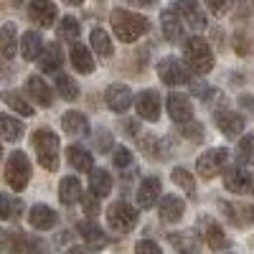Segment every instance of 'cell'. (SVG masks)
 <instances>
[{
	"label": "cell",
	"mask_w": 254,
	"mask_h": 254,
	"mask_svg": "<svg viewBox=\"0 0 254 254\" xmlns=\"http://www.w3.org/2000/svg\"><path fill=\"white\" fill-rule=\"evenodd\" d=\"M110 23H112V31L117 33V38L122 41V44H132V41L145 36L147 28H150V20H147L145 15L125 10V8H115L112 10Z\"/></svg>",
	"instance_id": "obj_1"
},
{
	"label": "cell",
	"mask_w": 254,
	"mask_h": 254,
	"mask_svg": "<svg viewBox=\"0 0 254 254\" xmlns=\"http://www.w3.org/2000/svg\"><path fill=\"white\" fill-rule=\"evenodd\" d=\"M33 147L38 153V163L46 171H56L59 168V135L51 127H38L33 132Z\"/></svg>",
	"instance_id": "obj_2"
},
{
	"label": "cell",
	"mask_w": 254,
	"mask_h": 254,
	"mask_svg": "<svg viewBox=\"0 0 254 254\" xmlns=\"http://www.w3.org/2000/svg\"><path fill=\"white\" fill-rule=\"evenodd\" d=\"M186 59L196 74H208L214 69V51H211V46L201 36H193L186 41Z\"/></svg>",
	"instance_id": "obj_3"
},
{
	"label": "cell",
	"mask_w": 254,
	"mask_h": 254,
	"mask_svg": "<svg viewBox=\"0 0 254 254\" xmlns=\"http://www.w3.org/2000/svg\"><path fill=\"white\" fill-rule=\"evenodd\" d=\"M28 181H31V163H28L26 153H20V150L10 153V158L5 163V183L20 193L28 186Z\"/></svg>",
	"instance_id": "obj_4"
},
{
	"label": "cell",
	"mask_w": 254,
	"mask_h": 254,
	"mask_svg": "<svg viewBox=\"0 0 254 254\" xmlns=\"http://www.w3.org/2000/svg\"><path fill=\"white\" fill-rule=\"evenodd\" d=\"M107 221L115 231H120V234H127V231H132L137 226V211L125 203V201H117L107 208Z\"/></svg>",
	"instance_id": "obj_5"
},
{
	"label": "cell",
	"mask_w": 254,
	"mask_h": 254,
	"mask_svg": "<svg viewBox=\"0 0 254 254\" xmlns=\"http://www.w3.org/2000/svg\"><path fill=\"white\" fill-rule=\"evenodd\" d=\"M226 160H229V153L224 150V147H211V150H206V153L198 158V163H196L198 176H203V178L219 176V173L224 171Z\"/></svg>",
	"instance_id": "obj_6"
},
{
	"label": "cell",
	"mask_w": 254,
	"mask_h": 254,
	"mask_svg": "<svg viewBox=\"0 0 254 254\" xmlns=\"http://www.w3.org/2000/svg\"><path fill=\"white\" fill-rule=\"evenodd\" d=\"M158 76L163 79V84H168V87H178V84H186L190 79V74L183 66L181 59H163L158 64Z\"/></svg>",
	"instance_id": "obj_7"
},
{
	"label": "cell",
	"mask_w": 254,
	"mask_h": 254,
	"mask_svg": "<svg viewBox=\"0 0 254 254\" xmlns=\"http://www.w3.org/2000/svg\"><path fill=\"white\" fill-rule=\"evenodd\" d=\"M28 18L41 28H51L56 23V5L51 0H33L28 5Z\"/></svg>",
	"instance_id": "obj_8"
},
{
	"label": "cell",
	"mask_w": 254,
	"mask_h": 254,
	"mask_svg": "<svg viewBox=\"0 0 254 254\" xmlns=\"http://www.w3.org/2000/svg\"><path fill=\"white\" fill-rule=\"evenodd\" d=\"M160 190H163V183L158 176H147L142 178L140 188H137V206L140 208H153L160 198Z\"/></svg>",
	"instance_id": "obj_9"
},
{
	"label": "cell",
	"mask_w": 254,
	"mask_h": 254,
	"mask_svg": "<svg viewBox=\"0 0 254 254\" xmlns=\"http://www.w3.org/2000/svg\"><path fill=\"white\" fill-rule=\"evenodd\" d=\"M104 102H107V107L112 112H125L132 104V92L127 84H112V87H107V92H104Z\"/></svg>",
	"instance_id": "obj_10"
},
{
	"label": "cell",
	"mask_w": 254,
	"mask_h": 254,
	"mask_svg": "<svg viewBox=\"0 0 254 254\" xmlns=\"http://www.w3.org/2000/svg\"><path fill=\"white\" fill-rule=\"evenodd\" d=\"M137 115L147 122H155L160 115V94L155 89H145L137 94Z\"/></svg>",
	"instance_id": "obj_11"
},
{
	"label": "cell",
	"mask_w": 254,
	"mask_h": 254,
	"mask_svg": "<svg viewBox=\"0 0 254 254\" xmlns=\"http://www.w3.org/2000/svg\"><path fill=\"white\" fill-rule=\"evenodd\" d=\"M56 211L51 208V206H46V203H36L33 208H31V214H28V224L33 226V229H38V231H49V229H54L56 226Z\"/></svg>",
	"instance_id": "obj_12"
},
{
	"label": "cell",
	"mask_w": 254,
	"mask_h": 254,
	"mask_svg": "<svg viewBox=\"0 0 254 254\" xmlns=\"http://www.w3.org/2000/svg\"><path fill=\"white\" fill-rule=\"evenodd\" d=\"M176 8L183 13L186 18V23L190 28H196V31H203L206 28V15L198 5V0H176Z\"/></svg>",
	"instance_id": "obj_13"
},
{
	"label": "cell",
	"mask_w": 254,
	"mask_h": 254,
	"mask_svg": "<svg viewBox=\"0 0 254 254\" xmlns=\"http://www.w3.org/2000/svg\"><path fill=\"white\" fill-rule=\"evenodd\" d=\"M224 186H226V190H231V193H244V190H252L254 176H249L242 165H237L224 176Z\"/></svg>",
	"instance_id": "obj_14"
},
{
	"label": "cell",
	"mask_w": 254,
	"mask_h": 254,
	"mask_svg": "<svg viewBox=\"0 0 254 254\" xmlns=\"http://www.w3.org/2000/svg\"><path fill=\"white\" fill-rule=\"evenodd\" d=\"M168 115L176 122H190V117H193V104H190V99L186 94L176 92L168 97Z\"/></svg>",
	"instance_id": "obj_15"
},
{
	"label": "cell",
	"mask_w": 254,
	"mask_h": 254,
	"mask_svg": "<svg viewBox=\"0 0 254 254\" xmlns=\"http://www.w3.org/2000/svg\"><path fill=\"white\" fill-rule=\"evenodd\" d=\"M26 92L31 94V99L36 104H41V107H51L54 104V94H51V87L41 79V76H31L26 81Z\"/></svg>",
	"instance_id": "obj_16"
},
{
	"label": "cell",
	"mask_w": 254,
	"mask_h": 254,
	"mask_svg": "<svg viewBox=\"0 0 254 254\" xmlns=\"http://www.w3.org/2000/svg\"><path fill=\"white\" fill-rule=\"evenodd\" d=\"M216 125H219V130L226 137H237V135H242L247 120H244V115H237V112H219L216 115Z\"/></svg>",
	"instance_id": "obj_17"
},
{
	"label": "cell",
	"mask_w": 254,
	"mask_h": 254,
	"mask_svg": "<svg viewBox=\"0 0 254 254\" xmlns=\"http://www.w3.org/2000/svg\"><path fill=\"white\" fill-rule=\"evenodd\" d=\"M160 26H163V36L171 41V44H178L183 38V23L176 10H163L160 13Z\"/></svg>",
	"instance_id": "obj_18"
},
{
	"label": "cell",
	"mask_w": 254,
	"mask_h": 254,
	"mask_svg": "<svg viewBox=\"0 0 254 254\" xmlns=\"http://www.w3.org/2000/svg\"><path fill=\"white\" fill-rule=\"evenodd\" d=\"M61 130L66 132V135H87L89 132V120L87 115H81V112H64L61 117Z\"/></svg>",
	"instance_id": "obj_19"
},
{
	"label": "cell",
	"mask_w": 254,
	"mask_h": 254,
	"mask_svg": "<svg viewBox=\"0 0 254 254\" xmlns=\"http://www.w3.org/2000/svg\"><path fill=\"white\" fill-rule=\"evenodd\" d=\"M224 211L234 226H252L254 224V206L244 203H224Z\"/></svg>",
	"instance_id": "obj_20"
},
{
	"label": "cell",
	"mask_w": 254,
	"mask_h": 254,
	"mask_svg": "<svg viewBox=\"0 0 254 254\" xmlns=\"http://www.w3.org/2000/svg\"><path fill=\"white\" fill-rule=\"evenodd\" d=\"M44 41H41V33L36 31H26L23 36H20V54H23L26 61H33L38 59L41 54H44Z\"/></svg>",
	"instance_id": "obj_21"
},
{
	"label": "cell",
	"mask_w": 254,
	"mask_h": 254,
	"mask_svg": "<svg viewBox=\"0 0 254 254\" xmlns=\"http://www.w3.org/2000/svg\"><path fill=\"white\" fill-rule=\"evenodd\" d=\"M59 198H61V203H66V206L81 201V198H84V190H81L79 178H74V176L64 178V181L59 183Z\"/></svg>",
	"instance_id": "obj_22"
},
{
	"label": "cell",
	"mask_w": 254,
	"mask_h": 254,
	"mask_svg": "<svg viewBox=\"0 0 254 254\" xmlns=\"http://www.w3.org/2000/svg\"><path fill=\"white\" fill-rule=\"evenodd\" d=\"M79 234L84 237V242H87L92 249H104L110 244V239H107V234L97 226V224H92V221H81L79 224Z\"/></svg>",
	"instance_id": "obj_23"
},
{
	"label": "cell",
	"mask_w": 254,
	"mask_h": 254,
	"mask_svg": "<svg viewBox=\"0 0 254 254\" xmlns=\"http://www.w3.org/2000/svg\"><path fill=\"white\" fill-rule=\"evenodd\" d=\"M183 211H186V203L178 198V196H163L160 198V219L163 221H168V224H173V221H178L181 216H183Z\"/></svg>",
	"instance_id": "obj_24"
},
{
	"label": "cell",
	"mask_w": 254,
	"mask_h": 254,
	"mask_svg": "<svg viewBox=\"0 0 254 254\" xmlns=\"http://www.w3.org/2000/svg\"><path fill=\"white\" fill-rule=\"evenodd\" d=\"M66 155H69V163L76 168V171H81V173H92L94 171V158H92L89 150H84L81 145H71L66 150Z\"/></svg>",
	"instance_id": "obj_25"
},
{
	"label": "cell",
	"mask_w": 254,
	"mask_h": 254,
	"mask_svg": "<svg viewBox=\"0 0 254 254\" xmlns=\"http://www.w3.org/2000/svg\"><path fill=\"white\" fill-rule=\"evenodd\" d=\"M61 64H64V56H61V49L56 44H49L41 54V71L44 74H59L61 71Z\"/></svg>",
	"instance_id": "obj_26"
},
{
	"label": "cell",
	"mask_w": 254,
	"mask_h": 254,
	"mask_svg": "<svg viewBox=\"0 0 254 254\" xmlns=\"http://www.w3.org/2000/svg\"><path fill=\"white\" fill-rule=\"evenodd\" d=\"M71 64H74V69L79 74H92L94 71V59H92L89 49L81 46V44H74L71 46Z\"/></svg>",
	"instance_id": "obj_27"
},
{
	"label": "cell",
	"mask_w": 254,
	"mask_h": 254,
	"mask_svg": "<svg viewBox=\"0 0 254 254\" xmlns=\"http://www.w3.org/2000/svg\"><path fill=\"white\" fill-rule=\"evenodd\" d=\"M89 190H92V196H97V198L110 196V190H112V176L107 171H92V176H89Z\"/></svg>",
	"instance_id": "obj_28"
},
{
	"label": "cell",
	"mask_w": 254,
	"mask_h": 254,
	"mask_svg": "<svg viewBox=\"0 0 254 254\" xmlns=\"http://www.w3.org/2000/svg\"><path fill=\"white\" fill-rule=\"evenodd\" d=\"M89 38H92V49H94V51H97L102 59H110V56L115 54V46H112V41H110L107 31L94 28V31L89 33Z\"/></svg>",
	"instance_id": "obj_29"
},
{
	"label": "cell",
	"mask_w": 254,
	"mask_h": 254,
	"mask_svg": "<svg viewBox=\"0 0 254 254\" xmlns=\"http://www.w3.org/2000/svg\"><path fill=\"white\" fill-rule=\"evenodd\" d=\"M56 89L61 92V97L66 99V102H74V99L79 97V87H76V81H74L69 74H64V71H59V74H56Z\"/></svg>",
	"instance_id": "obj_30"
},
{
	"label": "cell",
	"mask_w": 254,
	"mask_h": 254,
	"mask_svg": "<svg viewBox=\"0 0 254 254\" xmlns=\"http://www.w3.org/2000/svg\"><path fill=\"white\" fill-rule=\"evenodd\" d=\"M0 127H3V137L8 142H15L20 135H23V122L20 120H13L10 115H3L0 117Z\"/></svg>",
	"instance_id": "obj_31"
},
{
	"label": "cell",
	"mask_w": 254,
	"mask_h": 254,
	"mask_svg": "<svg viewBox=\"0 0 254 254\" xmlns=\"http://www.w3.org/2000/svg\"><path fill=\"white\" fill-rule=\"evenodd\" d=\"M0 38H3V56L5 59H13L15 51H18V38H15V26L13 23H5L3 31H0Z\"/></svg>",
	"instance_id": "obj_32"
},
{
	"label": "cell",
	"mask_w": 254,
	"mask_h": 254,
	"mask_svg": "<svg viewBox=\"0 0 254 254\" xmlns=\"http://www.w3.org/2000/svg\"><path fill=\"white\" fill-rule=\"evenodd\" d=\"M3 99H5L8 107H10L13 112H18L20 117H31V115H33V107H31L23 97H18V92H5Z\"/></svg>",
	"instance_id": "obj_33"
},
{
	"label": "cell",
	"mask_w": 254,
	"mask_h": 254,
	"mask_svg": "<svg viewBox=\"0 0 254 254\" xmlns=\"http://www.w3.org/2000/svg\"><path fill=\"white\" fill-rule=\"evenodd\" d=\"M206 242H208V247L214 249V252H221V249L229 247V239L224 237V229L216 226V224H211V226L206 229Z\"/></svg>",
	"instance_id": "obj_34"
},
{
	"label": "cell",
	"mask_w": 254,
	"mask_h": 254,
	"mask_svg": "<svg viewBox=\"0 0 254 254\" xmlns=\"http://www.w3.org/2000/svg\"><path fill=\"white\" fill-rule=\"evenodd\" d=\"M140 147L150 155V158H168V155H163L165 153V147H163V142L155 137V135H142L140 137Z\"/></svg>",
	"instance_id": "obj_35"
},
{
	"label": "cell",
	"mask_w": 254,
	"mask_h": 254,
	"mask_svg": "<svg viewBox=\"0 0 254 254\" xmlns=\"http://www.w3.org/2000/svg\"><path fill=\"white\" fill-rule=\"evenodd\" d=\"M23 211V203L10 196H0V219H15V214Z\"/></svg>",
	"instance_id": "obj_36"
},
{
	"label": "cell",
	"mask_w": 254,
	"mask_h": 254,
	"mask_svg": "<svg viewBox=\"0 0 254 254\" xmlns=\"http://www.w3.org/2000/svg\"><path fill=\"white\" fill-rule=\"evenodd\" d=\"M171 244L183 254H196V239L190 234H171Z\"/></svg>",
	"instance_id": "obj_37"
},
{
	"label": "cell",
	"mask_w": 254,
	"mask_h": 254,
	"mask_svg": "<svg viewBox=\"0 0 254 254\" xmlns=\"http://www.w3.org/2000/svg\"><path fill=\"white\" fill-rule=\"evenodd\" d=\"M173 183H178L181 188H186L188 193H193L196 190V183H193V178H190V173L186 171V168H173Z\"/></svg>",
	"instance_id": "obj_38"
},
{
	"label": "cell",
	"mask_w": 254,
	"mask_h": 254,
	"mask_svg": "<svg viewBox=\"0 0 254 254\" xmlns=\"http://www.w3.org/2000/svg\"><path fill=\"white\" fill-rule=\"evenodd\" d=\"M239 160L242 163H252L254 160V135H244L239 140Z\"/></svg>",
	"instance_id": "obj_39"
},
{
	"label": "cell",
	"mask_w": 254,
	"mask_h": 254,
	"mask_svg": "<svg viewBox=\"0 0 254 254\" xmlns=\"http://www.w3.org/2000/svg\"><path fill=\"white\" fill-rule=\"evenodd\" d=\"M59 33H61L64 38L74 41V38L79 36V23H76V18H71V15L64 18V20H61V28H59Z\"/></svg>",
	"instance_id": "obj_40"
},
{
	"label": "cell",
	"mask_w": 254,
	"mask_h": 254,
	"mask_svg": "<svg viewBox=\"0 0 254 254\" xmlns=\"http://www.w3.org/2000/svg\"><path fill=\"white\" fill-rule=\"evenodd\" d=\"M3 242H5V252L15 254V252H20L26 247V234H5Z\"/></svg>",
	"instance_id": "obj_41"
},
{
	"label": "cell",
	"mask_w": 254,
	"mask_h": 254,
	"mask_svg": "<svg viewBox=\"0 0 254 254\" xmlns=\"http://www.w3.org/2000/svg\"><path fill=\"white\" fill-rule=\"evenodd\" d=\"M203 3L208 5L211 13H216V15H224L231 10V0H203Z\"/></svg>",
	"instance_id": "obj_42"
},
{
	"label": "cell",
	"mask_w": 254,
	"mask_h": 254,
	"mask_svg": "<svg viewBox=\"0 0 254 254\" xmlns=\"http://www.w3.org/2000/svg\"><path fill=\"white\" fill-rule=\"evenodd\" d=\"M135 254H160V247L150 239H142L135 244Z\"/></svg>",
	"instance_id": "obj_43"
},
{
	"label": "cell",
	"mask_w": 254,
	"mask_h": 254,
	"mask_svg": "<svg viewBox=\"0 0 254 254\" xmlns=\"http://www.w3.org/2000/svg\"><path fill=\"white\" fill-rule=\"evenodd\" d=\"M112 160H115L117 168H127V165H130V160H132V155H130V150H127V147H117Z\"/></svg>",
	"instance_id": "obj_44"
},
{
	"label": "cell",
	"mask_w": 254,
	"mask_h": 254,
	"mask_svg": "<svg viewBox=\"0 0 254 254\" xmlns=\"http://www.w3.org/2000/svg\"><path fill=\"white\" fill-rule=\"evenodd\" d=\"M28 254H51L46 242H41V239H31L28 242Z\"/></svg>",
	"instance_id": "obj_45"
},
{
	"label": "cell",
	"mask_w": 254,
	"mask_h": 254,
	"mask_svg": "<svg viewBox=\"0 0 254 254\" xmlns=\"http://www.w3.org/2000/svg\"><path fill=\"white\" fill-rule=\"evenodd\" d=\"M102 137H97V145L99 147H110V132H99Z\"/></svg>",
	"instance_id": "obj_46"
},
{
	"label": "cell",
	"mask_w": 254,
	"mask_h": 254,
	"mask_svg": "<svg viewBox=\"0 0 254 254\" xmlns=\"http://www.w3.org/2000/svg\"><path fill=\"white\" fill-rule=\"evenodd\" d=\"M66 254H89V252H87V249H81V247H71Z\"/></svg>",
	"instance_id": "obj_47"
},
{
	"label": "cell",
	"mask_w": 254,
	"mask_h": 254,
	"mask_svg": "<svg viewBox=\"0 0 254 254\" xmlns=\"http://www.w3.org/2000/svg\"><path fill=\"white\" fill-rule=\"evenodd\" d=\"M64 3H69V5H81V0H64Z\"/></svg>",
	"instance_id": "obj_48"
},
{
	"label": "cell",
	"mask_w": 254,
	"mask_h": 254,
	"mask_svg": "<svg viewBox=\"0 0 254 254\" xmlns=\"http://www.w3.org/2000/svg\"><path fill=\"white\" fill-rule=\"evenodd\" d=\"M142 5H153V3H158V0H140Z\"/></svg>",
	"instance_id": "obj_49"
},
{
	"label": "cell",
	"mask_w": 254,
	"mask_h": 254,
	"mask_svg": "<svg viewBox=\"0 0 254 254\" xmlns=\"http://www.w3.org/2000/svg\"><path fill=\"white\" fill-rule=\"evenodd\" d=\"M20 3H23V0H10V5H20Z\"/></svg>",
	"instance_id": "obj_50"
},
{
	"label": "cell",
	"mask_w": 254,
	"mask_h": 254,
	"mask_svg": "<svg viewBox=\"0 0 254 254\" xmlns=\"http://www.w3.org/2000/svg\"><path fill=\"white\" fill-rule=\"evenodd\" d=\"M252 190H254V186H252Z\"/></svg>",
	"instance_id": "obj_51"
}]
</instances>
